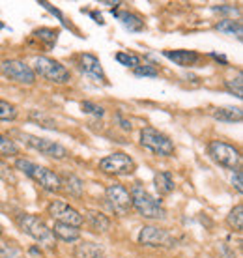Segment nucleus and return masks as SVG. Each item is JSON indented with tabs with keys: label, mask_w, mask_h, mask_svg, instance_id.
Here are the masks:
<instances>
[{
	"label": "nucleus",
	"mask_w": 243,
	"mask_h": 258,
	"mask_svg": "<svg viewBox=\"0 0 243 258\" xmlns=\"http://www.w3.org/2000/svg\"><path fill=\"white\" fill-rule=\"evenodd\" d=\"M23 251L15 243H4L0 247V258H21Z\"/></svg>",
	"instance_id": "c85d7f7f"
},
{
	"label": "nucleus",
	"mask_w": 243,
	"mask_h": 258,
	"mask_svg": "<svg viewBox=\"0 0 243 258\" xmlns=\"http://www.w3.org/2000/svg\"><path fill=\"white\" fill-rule=\"evenodd\" d=\"M219 32L223 34H232V36H236L237 39H241V21H234V19H223L219 21L217 25H215Z\"/></svg>",
	"instance_id": "4be33fe9"
},
{
	"label": "nucleus",
	"mask_w": 243,
	"mask_h": 258,
	"mask_svg": "<svg viewBox=\"0 0 243 258\" xmlns=\"http://www.w3.org/2000/svg\"><path fill=\"white\" fill-rule=\"evenodd\" d=\"M39 6H43L45 10H49V12H51L52 15H56L58 19H64V15H62V13H60V10H56V8H54V6H51V4H49V2H39Z\"/></svg>",
	"instance_id": "c9c22d12"
},
{
	"label": "nucleus",
	"mask_w": 243,
	"mask_h": 258,
	"mask_svg": "<svg viewBox=\"0 0 243 258\" xmlns=\"http://www.w3.org/2000/svg\"><path fill=\"white\" fill-rule=\"evenodd\" d=\"M34 73H38L39 77L47 79L49 83L54 84H66L70 83V70L62 66L58 60L49 58V56H38L34 60Z\"/></svg>",
	"instance_id": "7ed1b4c3"
},
{
	"label": "nucleus",
	"mask_w": 243,
	"mask_h": 258,
	"mask_svg": "<svg viewBox=\"0 0 243 258\" xmlns=\"http://www.w3.org/2000/svg\"><path fill=\"white\" fill-rule=\"evenodd\" d=\"M129 195H131L133 208L141 213L144 219H165L166 217V212H165V208H163V204H161V200H155L154 197L144 189V185L133 183Z\"/></svg>",
	"instance_id": "f257e3e1"
},
{
	"label": "nucleus",
	"mask_w": 243,
	"mask_h": 258,
	"mask_svg": "<svg viewBox=\"0 0 243 258\" xmlns=\"http://www.w3.org/2000/svg\"><path fill=\"white\" fill-rule=\"evenodd\" d=\"M105 197L109 202L110 210L116 215H128L133 210V202H131V195L122 183H110L109 187L105 189Z\"/></svg>",
	"instance_id": "6e6552de"
},
{
	"label": "nucleus",
	"mask_w": 243,
	"mask_h": 258,
	"mask_svg": "<svg viewBox=\"0 0 243 258\" xmlns=\"http://www.w3.org/2000/svg\"><path fill=\"white\" fill-rule=\"evenodd\" d=\"M154 183L161 197H166V195H170L174 191V180L170 172H157L154 176Z\"/></svg>",
	"instance_id": "412c9836"
},
{
	"label": "nucleus",
	"mask_w": 243,
	"mask_h": 258,
	"mask_svg": "<svg viewBox=\"0 0 243 258\" xmlns=\"http://www.w3.org/2000/svg\"><path fill=\"white\" fill-rule=\"evenodd\" d=\"M17 118V107L12 105L10 101L0 99V120L2 122H13Z\"/></svg>",
	"instance_id": "a878e982"
},
{
	"label": "nucleus",
	"mask_w": 243,
	"mask_h": 258,
	"mask_svg": "<svg viewBox=\"0 0 243 258\" xmlns=\"http://www.w3.org/2000/svg\"><path fill=\"white\" fill-rule=\"evenodd\" d=\"M47 212L51 215L52 219L56 221V223H64V225H70V226H79L83 225V215L75 210V208H71L70 204H66L64 200H52L49 208H47Z\"/></svg>",
	"instance_id": "9d476101"
},
{
	"label": "nucleus",
	"mask_w": 243,
	"mask_h": 258,
	"mask_svg": "<svg viewBox=\"0 0 243 258\" xmlns=\"http://www.w3.org/2000/svg\"><path fill=\"white\" fill-rule=\"evenodd\" d=\"M0 236H2V225H0Z\"/></svg>",
	"instance_id": "79ce46f5"
},
{
	"label": "nucleus",
	"mask_w": 243,
	"mask_h": 258,
	"mask_svg": "<svg viewBox=\"0 0 243 258\" xmlns=\"http://www.w3.org/2000/svg\"><path fill=\"white\" fill-rule=\"evenodd\" d=\"M79 62H81V70H83L84 73L92 75V77L97 79V81L107 83V77H105V73H103L101 62H99V58H97V56L90 54V52H84V54H81V56H79Z\"/></svg>",
	"instance_id": "ddd939ff"
},
{
	"label": "nucleus",
	"mask_w": 243,
	"mask_h": 258,
	"mask_svg": "<svg viewBox=\"0 0 243 258\" xmlns=\"http://www.w3.org/2000/svg\"><path fill=\"white\" fill-rule=\"evenodd\" d=\"M116 122L120 123V127H122V129H126V131H131V129H133L131 122H128V120H126V118L122 116V114H116Z\"/></svg>",
	"instance_id": "e433bc0d"
},
{
	"label": "nucleus",
	"mask_w": 243,
	"mask_h": 258,
	"mask_svg": "<svg viewBox=\"0 0 243 258\" xmlns=\"http://www.w3.org/2000/svg\"><path fill=\"white\" fill-rule=\"evenodd\" d=\"M211 58L217 60V62H221V64H226V58H224V56H221V54H217V52H211Z\"/></svg>",
	"instance_id": "4c0bfd02"
},
{
	"label": "nucleus",
	"mask_w": 243,
	"mask_h": 258,
	"mask_svg": "<svg viewBox=\"0 0 243 258\" xmlns=\"http://www.w3.org/2000/svg\"><path fill=\"white\" fill-rule=\"evenodd\" d=\"M241 86H243L241 75H237V77L232 79V81H226V88H228V92H232L236 97H241Z\"/></svg>",
	"instance_id": "7c9ffc66"
},
{
	"label": "nucleus",
	"mask_w": 243,
	"mask_h": 258,
	"mask_svg": "<svg viewBox=\"0 0 243 258\" xmlns=\"http://www.w3.org/2000/svg\"><path fill=\"white\" fill-rule=\"evenodd\" d=\"M116 60L122 66H128V68H133V70L141 66V58L133 52H116Z\"/></svg>",
	"instance_id": "bb28decb"
},
{
	"label": "nucleus",
	"mask_w": 243,
	"mask_h": 258,
	"mask_svg": "<svg viewBox=\"0 0 243 258\" xmlns=\"http://www.w3.org/2000/svg\"><path fill=\"white\" fill-rule=\"evenodd\" d=\"M226 223H228V226H230L232 230L241 232L243 230V206L241 204H237V206L232 208V212L228 213V217H226Z\"/></svg>",
	"instance_id": "b1692460"
},
{
	"label": "nucleus",
	"mask_w": 243,
	"mask_h": 258,
	"mask_svg": "<svg viewBox=\"0 0 243 258\" xmlns=\"http://www.w3.org/2000/svg\"><path fill=\"white\" fill-rule=\"evenodd\" d=\"M2 28H4V25H2V23H0V30H2Z\"/></svg>",
	"instance_id": "a19ab883"
},
{
	"label": "nucleus",
	"mask_w": 243,
	"mask_h": 258,
	"mask_svg": "<svg viewBox=\"0 0 243 258\" xmlns=\"http://www.w3.org/2000/svg\"><path fill=\"white\" fill-rule=\"evenodd\" d=\"M141 144L142 148L150 150L154 155L161 157H170L174 155V142L154 127H142L141 131Z\"/></svg>",
	"instance_id": "20e7f679"
},
{
	"label": "nucleus",
	"mask_w": 243,
	"mask_h": 258,
	"mask_svg": "<svg viewBox=\"0 0 243 258\" xmlns=\"http://www.w3.org/2000/svg\"><path fill=\"white\" fill-rule=\"evenodd\" d=\"M0 155L2 157H13V155H19V148H17V144L12 141V139H8V137L0 135Z\"/></svg>",
	"instance_id": "393cba45"
},
{
	"label": "nucleus",
	"mask_w": 243,
	"mask_h": 258,
	"mask_svg": "<svg viewBox=\"0 0 243 258\" xmlns=\"http://www.w3.org/2000/svg\"><path fill=\"white\" fill-rule=\"evenodd\" d=\"M232 185L236 187L237 193H241L243 191V181H241V168L237 167L236 170H234V174H232Z\"/></svg>",
	"instance_id": "72a5a7b5"
},
{
	"label": "nucleus",
	"mask_w": 243,
	"mask_h": 258,
	"mask_svg": "<svg viewBox=\"0 0 243 258\" xmlns=\"http://www.w3.org/2000/svg\"><path fill=\"white\" fill-rule=\"evenodd\" d=\"M90 15H92V17L96 19L97 25H103V23H105V21H103V17H101V15H99V13H97V12H92V13H90Z\"/></svg>",
	"instance_id": "58836bf2"
},
{
	"label": "nucleus",
	"mask_w": 243,
	"mask_h": 258,
	"mask_svg": "<svg viewBox=\"0 0 243 258\" xmlns=\"http://www.w3.org/2000/svg\"><path fill=\"white\" fill-rule=\"evenodd\" d=\"M103 4H107V6H120L122 2H103Z\"/></svg>",
	"instance_id": "ea45409f"
},
{
	"label": "nucleus",
	"mask_w": 243,
	"mask_h": 258,
	"mask_svg": "<svg viewBox=\"0 0 243 258\" xmlns=\"http://www.w3.org/2000/svg\"><path fill=\"white\" fill-rule=\"evenodd\" d=\"M34 36H36L39 41H43L45 45L51 49V47H54V43L58 41L60 30H58V28H47V26H43V28H38V30L34 32Z\"/></svg>",
	"instance_id": "5701e85b"
},
{
	"label": "nucleus",
	"mask_w": 243,
	"mask_h": 258,
	"mask_svg": "<svg viewBox=\"0 0 243 258\" xmlns=\"http://www.w3.org/2000/svg\"><path fill=\"white\" fill-rule=\"evenodd\" d=\"M86 221L94 232H107L110 228V221L107 215H103L97 210H86Z\"/></svg>",
	"instance_id": "dca6fc26"
},
{
	"label": "nucleus",
	"mask_w": 243,
	"mask_h": 258,
	"mask_svg": "<svg viewBox=\"0 0 243 258\" xmlns=\"http://www.w3.org/2000/svg\"><path fill=\"white\" fill-rule=\"evenodd\" d=\"M73 256L75 258H101L103 247L94 243V241H81V243L73 249Z\"/></svg>",
	"instance_id": "f3484780"
},
{
	"label": "nucleus",
	"mask_w": 243,
	"mask_h": 258,
	"mask_svg": "<svg viewBox=\"0 0 243 258\" xmlns=\"http://www.w3.org/2000/svg\"><path fill=\"white\" fill-rule=\"evenodd\" d=\"M28 178H32L38 185L45 189V191H49V193H58L60 189H62V183H60V176L54 174L52 170L45 167H38V165H34L32 172Z\"/></svg>",
	"instance_id": "f8f14e48"
},
{
	"label": "nucleus",
	"mask_w": 243,
	"mask_h": 258,
	"mask_svg": "<svg viewBox=\"0 0 243 258\" xmlns=\"http://www.w3.org/2000/svg\"><path fill=\"white\" fill-rule=\"evenodd\" d=\"M83 110H84V112H88V114H94V116H103V114H105V109H103V107L90 103V101H84Z\"/></svg>",
	"instance_id": "2f4dec72"
},
{
	"label": "nucleus",
	"mask_w": 243,
	"mask_h": 258,
	"mask_svg": "<svg viewBox=\"0 0 243 258\" xmlns=\"http://www.w3.org/2000/svg\"><path fill=\"white\" fill-rule=\"evenodd\" d=\"M163 56L172 60L174 64L181 66V68H191L199 62V54L195 51H187V49H178V51H163Z\"/></svg>",
	"instance_id": "4468645a"
},
{
	"label": "nucleus",
	"mask_w": 243,
	"mask_h": 258,
	"mask_svg": "<svg viewBox=\"0 0 243 258\" xmlns=\"http://www.w3.org/2000/svg\"><path fill=\"white\" fill-rule=\"evenodd\" d=\"M2 73L10 81H15L19 84H34L36 83V73L28 64L21 60H4L2 62Z\"/></svg>",
	"instance_id": "1a4fd4ad"
},
{
	"label": "nucleus",
	"mask_w": 243,
	"mask_h": 258,
	"mask_svg": "<svg viewBox=\"0 0 243 258\" xmlns=\"http://www.w3.org/2000/svg\"><path fill=\"white\" fill-rule=\"evenodd\" d=\"M52 236L62 241H77L81 238V230L75 228V226L64 225V223H54V226L51 228Z\"/></svg>",
	"instance_id": "6ab92c4d"
},
{
	"label": "nucleus",
	"mask_w": 243,
	"mask_h": 258,
	"mask_svg": "<svg viewBox=\"0 0 243 258\" xmlns=\"http://www.w3.org/2000/svg\"><path fill=\"white\" fill-rule=\"evenodd\" d=\"M114 15L122 21V25L126 26L129 32H141V30H144V21H142L137 13L124 12V13H114Z\"/></svg>",
	"instance_id": "aec40b11"
},
{
	"label": "nucleus",
	"mask_w": 243,
	"mask_h": 258,
	"mask_svg": "<svg viewBox=\"0 0 243 258\" xmlns=\"http://www.w3.org/2000/svg\"><path fill=\"white\" fill-rule=\"evenodd\" d=\"M213 12H217V13H228V15H237L239 13V10L234 6H230V4H221V6H213L211 8Z\"/></svg>",
	"instance_id": "f704fd0d"
},
{
	"label": "nucleus",
	"mask_w": 243,
	"mask_h": 258,
	"mask_svg": "<svg viewBox=\"0 0 243 258\" xmlns=\"http://www.w3.org/2000/svg\"><path fill=\"white\" fill-rule=\"evenodd\" d=\"M99 168H101L105 174L110 176H129L135 172V165L133 157H129L128 154L124 152H114V154L103 157L99 161Z\"/></svg>",
	"instance_id": "0eeeda50"
},
{
	"label": "nucleus",
	"mask_w": 243,
	"mask_h": 258,
	"mask_svg": "<svg viewBox=\"0 0 243 258\" xmlns=\"http://www.w3.org/2000/svg\"><path fill=\"white\" fill-rule=\"evenodd\" d=\"M139 243L144 247H172L176 239L159 226H144L139 234Z\"/></svg>",
	"instance_id": "9b49d317"
},
{
	"label": "nucleus",
	"mask_w": 243,
	"mask_h": 258,
	"mask_svg": "<svg viewBox=\"0 0 243 258\" xmlns=\"http://www.w3.org/2000/svg\"><path fill=\"white\" fill-rule=\"evenodd\" d=\"M135 75L137 77H157L159 75V71L155 70L154 66H148V64H144V66H139V68H135Z\"/></svg>",
	"instance_id": "c756f323"
},
{
	"label": "nucleus",
	"mask_w": 243,
	"mask_h": 258,
	"mask_svg": "<svg viewBox=\"0 0 243 258\" xmlns=\"http://www.w3.org/2000/svg\"><path fill=\"white\" fill-rule=\"evenodd\" d=\"M208 154L211 155V159L221 165L224 168H232L236 170L241 163V155H239V150L232 144H226L223 141H211L210 146H208Z\"/></svg>",
	"instance_id": "39448f33"
},
{
	"label": "nucleus",
	"mask_w": 243,
	"mask_h": 258,
	"mask_svg": "<svg viewBox=\"0 0 243 258\" xmlns=\"http://www.w3.org/2000/svg\"><path fill=\"white\" fill-rule=\"evenodd\" d=\"M30 120L38 122L39 125H41V127H45V129H56V123L52 122V120L47 116V114H43V112H38V110L30 112Z\"/></svg>",
	"instance_id": "cd10ccee"
},
{
	"label": "nucleus",
	"mask_w": 243,
	"mask_h": 258,
	"mask_svg": "<svg viewBox=\"0 0 243 258\" xmlns=\"http://www.w3.org/2000/svg\"><path fill=\"white\" fill-rule=\"evenodd\" d=\"M15 168H19L26 176H30V172H32V168H34V163H30L28 159H17V161H15Z\"/></svg>",
	"instance_id": "473e14b6"
},
{
	"label": "nucleus",
	"mask_w": 243,
	"mask_h": 258,
	"mask_svg": "<svg viewBox=\"0 0 243 258\" xmlns=\"http://www.w3.org/2000/svg\"><path fill=\"white\" fill-rule=\"evenodd\" d=\"M60 183H62V187H66V191L70 195H73V197H77V199H81L84 193V181L79 178V176L75 174H64L60 176Z\"/></svg>",
	"instance_id": "a211bd4d"
},
{
	"label": "nucleus",
	"mask_w": 243,
	"mask_h": 258,
	"mask_svg": "<svg viewBox=\"0 0 243 258\" xmlns=\"http://www.w3.org/2000/svg\"><path fill=\"white\" fill-rule=\"evenodd\" d=\"M17 225L26 236H30L32 239L39 241L41 245L49 247V249H54L56 241H54V236H52V230L45 225L43 219H39L38 215H32V213H23L17 219Z\"/></svg>",
	"instance_id": "f03ea898"
},
{
	"label": "nucleus",
	"mask_w": 243,
	"mask_h": 258,
	"mask_svg": "<svg viewBox=\"0 0 243 258\" xmlns=\"http://www.w3.org/2000/svg\"><path fill=\"white\" fill-rule=\"evenodd\" d=\"M17 137L25 142L28 148L36 150V152L47 155V157H52V159H66L68 157V150L54 141H49V139H43V137L30 135V133H21V131L17 133Z\"/></svg>",
	"instance_id": "423d86ee"
},
{
	"label": "nucleus",
	"mask_w": 243,
	"mask_h": 258,
	"mask_svg": "<svg viewBox=\"0 0 243 258\" xmlns=\"http://www.w3.org/2000/svg\"><path fill=\"white\" fill-rule=\"evenodd\" d=\"M211 114H213V118L219 120V122L234 123V122H241L243 110H241V107H217Z\"/></svg>",
	"instance_id": "2eb2a0df"
}]
</instances>
